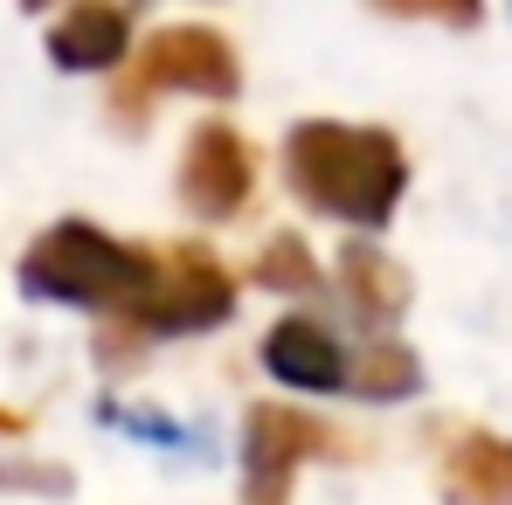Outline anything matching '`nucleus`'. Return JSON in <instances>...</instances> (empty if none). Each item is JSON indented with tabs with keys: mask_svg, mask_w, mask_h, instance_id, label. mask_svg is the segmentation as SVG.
<instances>
[{
	"mask_svg": "<svg viewBox=\"0 0 512 505\" xmlns=\"http://www.w3.org/2000/svg\"><path fill=\"white\" fill-rule=\"evenodd\" d=\"M284 180L305 208L333 215V222H353V229H381L409 187V160L388 132L374 125H298L284 139Z\"/></svg>",
	"mask_w": 512,
	"mask_h": 505,
	"instance_id": "nucleus-1",
	"label": "nucleus"
},
{
	"mask_svg": "<svg viewBox=\"0 0 512 505\" xmlns=\"http://www.w3.org/2000/svg\"><path fill=\"white\" fill-rule=\"evenodd\" d=\"M153 277V250L118 243L90 222H56L21 256V291L35 305H84V312H132Z\"/></svg>",
	"mask_w": 512,
	"mask_h": 505,
	"instance_id": "nucleus-2",
	"label": "nucleus"
},
{
	"mask_svg": "<svg viewBox=\"0 0 512 505\" xmlns=\"http://www.w3.org/2000/svg\"><path fill=\"white\" fill-rule=\"evenodd\" d=\"M229 312H236V277L208 250L173 243V250H153V277H146V291H139V305L125 319L146 326V333H160V339H173V333H208Z\"/></svg>",
	"mask_w": 512,
	"mask_h": 505,
	"instance_id": "nucleus-3",
	"label": "nucleus"
},
{
	"mask_svg": "<svg viewBox=\"0 0 512 505\" xmlns=\"http://www.w3.org/2000/svg\"><path fill=\"white\" fill-rule=\"evenodd\" d=\"M340 450V436L305 409H250L243 429V505H291V478L305 457Z\"/></svg>",
	"mask_w": 512,
	"mask_h": 505,
	"instance_id": "nucleus-4",
	"label": "nucleus"
},
{
	"mask_svg": "<svg viewBox=\"0 0 512 505\" xmlns=\"http://www.w3.org/2000/svg\"><path fill=\"white\" fill-rule=\"evenodd\" d=\"M180 201L201 222H229L250 201V146L229 125H194L187 160H180Z\"/></svg>",
	"mask_w": 512,
	"mask_h": 505,
	"instance_id": "nucleus-5",
	"label": "nucleus"
},
{
	"mask_svg": "<svg viewBox=\"0 0 512 505\" xmlns=\"http://www.w3.org/2000/svg\"><path fill=\"white\" fill-rule=\"evenodd\" d=\"M263 367L284 388H305V395H333V388L353 381V353L319 319H277L263 333Z\"/></svg>",
	"mask_w": 512,
	"mask_h": 505,
	"instance_id": "nucleus-6",
	"label": "nucleus"
},
{
	"mask_svg": "<svg viewBox=\"0 0 512 505\" xmlns=\"http://www.w3.org/2000/svg\"><path fill=\"white\" fill-rule=\"evenodd\" d=\"M139 84H146V90H201V97H229V90H236V56H229L208 28H167V35L139 56Z\"/></svg>",
	"mask_w": 512,
	"mask_h": 505,
	"instance_id": "nucleus-7",
	"label": "nucleus"
},
{
	"mask_svg": "<svg viewBox=\"0 0 512 505\" xmlns=\"http://www.w3.org/2000/svg\"><path fill=\"white\" fill-rule=\"evenodd\" d=\"M443 505H512V436H492V429L450 436Z\"/></svg>",
	"mask_w": 512,
	"mask_h": 505,
	"instance_id": "nucleus-8",
	"label": "nucleus"
},
{
	"mask_svg": "<svg viewBox=\"0 0 512 505\" xmlns=\"http://www.w3.org/2000/svg\"><path fill=\"white\" fill-rule=\"evenodd\" d=\"M340 291L353 298V312H360V319H374V326H381V319H395V312L409 305L402 270L374 250V243H346V256H340Z\"/></svg>",
	"mask_w": 512,
	"mask_h": 505,
	"instance_id": "nucleus-9",
	"label": "nucleus"
},
{
	"mask_svg": "<svg viewBox=\"0 0 512 505\" xmlns=\"http://www.w3.org/2000/svg\"><path fill=\"white\" fill-rule=\"evenodd\" d=\"M118 49H125V14L118 7H77L49 35V56L63 70H104V63H118Z\"/></svg>",
	"mask_w": 512,
	"mask_h": 505,
	"instance_id": "nucleus-10",
	"label": "nucleus"
},
{
	"mask_svg": "<svg viewBox=\"0 0 512 505\" xmlns=\"http://www.w3.org/2000/svg\"><path fill=\"white\" fill-rule=\"evenodd\" d=\"M346 388H353V395H374V402L416 395V388H423V367H416L409 346H367V353L353 360V381H346Z\"/></svg>",
	"mask_w": 512,
	"mask_h": 505,
	"instance_id": "nucleus-11",
	"label": "nucleus"
},
{
	"mask_svg": "<svg viewBox=\"0 0 512 505\" xmlns=\"http://www.w3.org/2000/svg\"><path fill=\"white\" fill-rule=\"evenodd\" d=\"M256 277H263L270 291H312V284H319V270H312V256H305L298 236H277V243L263 250V263H256Z\"/></svg>",
	"mask_w": 512,
	"mask_h": 505,
	"instance_id": "nucleus-12",
	"label": "nucleus"
},
{
	"mask_svg": "<svg viewBox=\"0 0 512 505\" xmlns=\"http://www.w3.org/2000/svg\"><path fill=\"white\" fill-rule=\"evenodd\" d=\"M381 7H395V14H436V21H471L478 14V0H381Z\"/></svg>",
	"mask_w": 512,
	"mask_h": 505,
	"instance_id": "nucleus-13",
	"label": "nucleus"
}]
</instances>
